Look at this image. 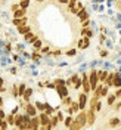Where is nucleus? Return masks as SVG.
<instances>
[{"mask_svg": "<svg viewBox=\"0 0 121 130\" xmlns=\"http://www.w3.org/2000/svg\"><path fill=\"white\" fill-rule=\"evenodd\" d=\"M81 87H83V92L84 93H90L92 89H90V83H89V73H81Z\"/></svg>", "mask_w": 121, "mask_h": 130, "instance_id": "nucleus-1", "label": "nucleus"}, {"mask_svg": "<svg viewBox=\"0 0 121 130\" xmlns=\"http://www.w3.org/2000/svg\"><path fill=\"white\" fill-rule=\"evenodd\" d=\"M89 83H90V89L93 92L96 89L97 83H99V80H97V70H90L89 71Z\"/></svg>", "mask_w": 121, "mask_h": 130, "instance_id": "nucleus-2", "label": "nucleus"}, {"mask_svg": "<svg viewBox=\"0 0 121 130\" xmlns=\"http://www.w3.org/2000/svg\"><path fill=\"white\" fill-rule=\"evenodd\" d=\"M86 114H87V126H93L95 121H96V111H95V108L89 106V109L86 111Z\"/></svg>", "mask_w": 121, "mask_h": 130, "instance_id": "nucleus-3", "label": "nucleus"}, {"mask_svg": "<svg viewBox=\"0 0 121 130\" xmlns=\"http://www.w3.org/2000/svg\"><path fill=\"white\" fill-rule=\"evenodd\" d=\"M24 112H25V114H28L30 117H36V115L39 114V111H37V108H36V105H34V104H31V102H27Z\"/></svg>", "mask_w": 121, "mask_h": 130, "instance_id": "nucleus-4", "label": "nucleus"}, {"mask_svg": "<svg viewBox=\"0 0 121 130\" xmlns=\"http://www.w3.org/2000/svg\"><path fill=\"white\" fill-rule=\"evenodd\" d=\"M77 102H78V106H80V111L81 109H86V106H87V93L81 92L80 95H78Z\"/></svg>", "mask_w": 121, "mask_h": 130, "instance_id": "nucleus-5", "label": "nucleus"}, {"mask_svg": "<svg viewBox=\"0 0 121 130\" xmlns=\"http://www.w3.org/2000/svg\"><path fill=\"white\" fill-rule=\"evenodd\" d=\"M71 81H73V87H74L75 90H78V89L81 87V75H80L78 73L71 75Z\"/></svg>", "mask_w": 121, "mask_h": 130, "instance_id": "nucleus-6", "label": "nucleus"}, {"mask_svg": "<svg viewBox=\"0 0 121 130\" xmlns=\"http://www.w3.org/2000/svg\"><path fill=\"white\" fill-rule=\"evenodd\" d=\"M39 117V121H40V126H47L50 123V115H47L46 112H39L37 114Z\"/></svg>", "mask_w": 121, "mask_h": 130, "instance_id": "nucleus-7", "label": "nucleus"}, {"mask_svg": "<svg viewBox=\"0 0 121 130\" xmlns=\"http://www.w3.org/2000/svg\"><path fill=\"white\" fill-rule=\"evenodd\" d=\"M90 47V39L89 37H81L77 41V49H87Z\"/></svg>", "mask_w": 121, "mask_h": 130, "instance_id": "nucleus-8", "label": "nucleus"}, {"mask_svg": "<svg viewBox=\"0 0 121 130\" xmlns=\"http://www.w3.org/2000/svg\"><path fill=\"white\" fill-rule=\"evenodd\" d=\"M39 39V36L36 34V32H32V31H30V32H27L24 36V40H25V43H28V44H32L34 41Z\"/></svg>", "mask_w": 121, "mask_h": 130, "instance_id": "nucleus-9", "label": "nucleus"}, {"mask_svg": "<svg viewBox=\"0 0 121 130\" xmlns=\"http://www.w3.org/2000/svg\"><path fill=\"white\" fill-rule=\"evenodd\" d=\"M40 129V121H39V117H31V121L28 124V130H39Z\"/></svg>", "mask_w": 121, "mask_h": 130, "instance_id": "nucleus-10", "label": "nucleus"}, {"mask_svg": "<svg viewBox=\"0 0 121 130\" xmlns=\"http://www.w3.org/2000/svg\"><path fill=\"white\" fill-rule=\"evenodd\" d=\"M16 31H18V34H19V36H25L27 32L32 31V27H31L30 24H25V25H21V27H18V28H16Z\"/></svg>", "mask_w": 121, "mask_h": 130, "instance_id": "nucleus-11", "label": "nucleus"}, {"mask_svg": "<svg viewBox=\"0 0 121 130\" xmlns=\"http://www.w3.org/2000/svg\"><path fill=\"white\" fill-rule=\"evenodd\" d=\"M55 90L58 92V95H59V98H61V99L70 95V92H68V87H66V86H56V87H55Z\"/></svg>", "mask_w": 121, "mask_h": 130, "instance_id": "nucleus-12", "label": "nucleus"}, {"mask_svg": "<svg viewBox=\"0 0 121 130\" xmlns=\"http://www.w3.org/2000/svg\"><path fill=\"white\" fill-rule=\"evenodd\" d=\"M12 24L18 28V27H21V25L28 24V18H27V16H24V18H12Z\"/></svg>", "mask_w": 121, "mask_h": 130, "instance_id": "nucleus-13", "label": "nucleus"}, {"mask_svg": "<svg viewBox=\"0 0 121 130\" xmlns=\"http://www.w3.org/2000/svg\"><path fill=\"white\" fill-rule=\"evenodd\" d=\"M77 18H78V21H86V19H90V15H89V12H87V9L84 8V9H81L80 12L77 13Z\"/></svg>", "mask_w": 121, "mask_h": 130, "instance_id": "nucleus-14", "label": "nucleus"}, {"mask_svg": "<svg viewBox=\"0 0 121 130\" xmlns=\"http://www.w3.org/2000/svg\"><path fill=\"white\" fill-rule=\"evenodd\" d=\"M32 93H34L32 87H27V89H25V92H24V95H22V101H24V102H30Z\"/></svg>", "mask_w": 121, "mask_h": 130, "instance_id": "nucleus-15", "label": "nucleus"}, {"mask_svg": "<svg viewBox=\"0 0 121 130\" xmlns=\"http://www.w3.org/2000/svg\"><path fill=\"white\" fill-rule=\"evenodd\" d=\"M112 86L115 87V89H120L121 87V74L120 73H115L114 80H112Z\"/></svg>", "mask_w": 121, "mask_h": 130, "instance_id": "nucleus-16", "label": "nucleus"}, {"mask_svg": "<svg viewBox=\"0 0 121 130\" xmlns=\"http://www.w3.org/2000/svg\"><path fill=\"white\" fill-rule=\"evenodd\" d=\"M24 16H27V10L25 9H16L15 12H12V18H24Z\"/></svg>", "mask_w": 121, "mask_h": 130, "instance_id": "nucleus-17", "label": "nucleus"}, {"mask_svg": "<svg viewBox=\"0 0 121 130\" xmlns=\"http://www.w3.org/2000/svg\"><path fill=\"white\" fill-rule=\"evenodd\" d=\"M81 36H83V37H89V39H92V37H93V28H92V27L81 28Z\"/></svg>", "mask_w": 121, "mask_h": 130, "instance_id": "nucleus-18", "label": "nucleus"}, {"mask_svg": "<svg viewBox=\"0 0 121 130\" xmlns=\"http://www.w3.org/2000/svg\"><path fill=\"white\" fill-rule=\"evenodd\" d=\"M106 75H108V71L106 70H97V80H99V83H103L106 78Z\"/></svg>", "mask_w": 121, "mask_h": 130, "instance_id": "nucleus-19", "label": "nucleus"}, {"mask_svg": "<svg viewBox=\"0 0 121 130\" xmlns=\"http://www.w3.org/2000/svg\"><path fill=\"white\" fill-rule=\"evenodd\" d=\"M70 109H71V115H74V114H77L78 111H80V106H78V102H77V101H73V102H71V105H70Z\"/></svg>", "mask_w": 121, "mask_h": 130, "instance_id": "nucleus-20", "label": "nucleus"}, {"mask_svg": "<svg viewBox=\"0 0 121 130\" xmlns=\"http://www.w3.org/2000/svg\"><path fill=\"white\" fill-rule=\"evenodd\" d=\"M34 105H36V108H37V111L39 112H44V109H46V102H40V101H36L34 102Z\"/></svg>", "mask_w": 121, "mask_h": 130, "instance_id": "nucleus-21", "label": "nucleus"}, {"mask_svg": "<svg viewBox=\"0 0 121 130\" xmlns=\"http://www.w3.org/2000/svg\"><path fill=\"white\" fill-rule=\"evenodd\" d=\"M31 59L34 61V62H40V59H43V55H41L40 52H37V50H32V53H31Z\"/></svg>", "mask_w": 121, "mask_h": 130, "instance_id": "nucleus-22", "label": "nucleus"}, {"mask_svg": "<svg viewBox=\"0 0 121 130\" xmlns=\"http://www.w3.org/2000/svg\"><path fill=\"white\" fill-rule=\"evenodd\" d=\"M5 120L8 121L9 127H10V126H15V114L8 112V114H6V118H5Z\"/></svg>", "mask_w": 121, "mask_h": 130, "instance_id": "nucleus-23", "label": "nucleus"}, {"mask_svg": "<svg viewBox=\"0 0 121 130\" xmlns=\"http://www.w3.org/2000/svg\"><path fill=\"white\" fill-rule=\"evenodd\" d=\"M114 75H115V73H108V75H106L105 81H103V84H106L108 87H111V86H112V80H114Z\"/></svg>", "mask_w": 121, "mask_h": 130, "instance_id": "nucleus-24", "label": "nucleus"}, {"mask_svg": "<svg viewBox=\"0 0 121 130\" xmlns=\"http://www.w3.org/2000/svg\"><path fill=\"white\" fill-rule=\"evenodd\" d=\"M41 47H43V40H41V39H37V40L32 43V50H37V52H39Z\"/></svg>", "mask_w": 121, "mask_h": 130, "instance_id": "nucleus-25", "label": "nucleus"}, {"mask_svg": "<svg viewBox=\"0 0 121 130\" xmlns=\"http://www.w3.org/2000/svg\"><path fill=\"white\" fill-rule=\"evenodd\" d=\"M25 89H27V84H25V83H19V84H18V98H22Z\"/></svg>", "mask_w": 121, "mask_h": 130, "instance_id": "nucleus-26", "label": "nucleus"}, {"mask_svg": "<svg viewBox=\"0 0 121 130\" xmlns=\"http://www.w3.org/2000/svg\"><path fill=\"white\" fill-rule=\"evenodd\" d=\"M68 129H70V130H81V129H83V126H81V124L77 121L75 118H74V121L71 123V126H70Z\"/></svg>", "mask_w": 121, "mask_h": 130, "instance_id": "nucleus-27", "label": "nucleus"}, {"mask_svg": "<svg viewBox=\"0 0 121 130\" xmlns=\"http://www.w3.org/2000/svg\"><path fill=\"white\" fill-rule=\"evenodd\" d=\"M53 129L55 127H58V124H59V120H58V117H56V114H53V115H50V123H49Z\"/></svg>", "mask_w": 121, "mask_h": 130, "instance_id": "nucleus-28", "label": "nucleus"}, {"mask_svg": "<svg viewBox=\"0 0 121 130\" xmlns=\"http://www.w3.org/2000/svg\"><path fill=\"white\" fill-rule=\"evenodd\" d=\"M10 61H12V59H10L9 56H6V55L0 56V65H2V67H6L8 64H10Z\"/></svg>", "mask_w": 121, "mask_h": 130, "instance_id": "nucleus-29", "label": "nucleus"}, {"mask_svg": "<svg viewBox=\"0 0 121 130\" xmlns=\"http://www.w3.org/2000/svg\"><path fill=\"white\" fill-rule=\"evenodd\" d=\"M115 101H117V96H115V95H109V93H108V96H106V104H108L109 106H112L114 104H115Z\"/></svg>", "mask_w": 121, "mask_h": 130, "instance_id": "nucleus-30", "label": "nucleus"}, {"mask_svg": "<svg viewBox=\"0 0 121 130\" xmlns=\"http://www.w3.org/2000/svg\"><path fill=\"white\" fill-rule=\"evenodd\" d=\"M71 102H73V98L70 96V95H68V96H65V98H62V106H64V108L70 106V105H71Z\"/></svg>", "mask_w": 121, "mask_h": 130, "instance_id": "nucleus-31", "label": "nucleus"}, {"mask_svg": "<svg viewBox=\"0 0 121 130\" xmlns=\"http://www.w3.org/2000/svg\"><path fill=\"white\" fill-rule=\"evenodd\" d=\"M120 124H121V120L118 117H112V118L109 120V126H111V127H117V126H120Z\"/></svg>", "mask_w": 121, "mask_h": 130, "instance_id": "nucleus-32", "label": "nucleus"}, {"mask_svg": "<svg viewBox=\"0 0 121 130\" xmlns=\"http://www.w3.org/2000/svg\"><path fill=\"white\" fill-rule=\"evenodd\" d=\"M73 121H74V117H73V115H66V117L64 118V121H62V123H64L65 127H70Z\"/></svg>", "mask_w": 121, "mask_h": 130, "instance_id": "nucleus-33", "label": "nucleus"}, {"mask_svg": "<svg viewBox=\"0 0 121 130\" xmlns=\"http://www.w3.org/2000/svg\"><path fill=\"white\" fill-rule=\"evenodd\" d=\"M18 3H19V8H21V9H25V10H27V9L31 6V0H25V2H18Z\"/></svg>", "mask_w": 121, "mask_h": 130, "instance_id": "nucleus-34", "label": "nucleus"}, {"mask_svg": "<svg viewBox=\"0 0 121 130\" xmlns=\"http://www.w3.org/2000/svg\"><path fill=\"white\" fill-rule=\"evenodd\" d=\"M108 93H109V87H108L106 84H103V86H102V89H100V98L108 96Z\"/></svg>", "mask_w": 121, "mask_h": 130, "instance_id": "nucleus-35", "label": "nucleus"}, {"mask_svg": "<svg viewBox=\"0 0 121 130\" xmlns=\"http://www.w3.org/2000/svg\"><path fill=\"white\" fill-rule=\"evenodd\" d=\"M44 112L47 114V115H53V114L56 112V109H55L53 106H50V105L47 104V105H46V109H44Z\"/></svg>", "mask_w": 121, "mask_h": 130, "instance_id": "nucleus-36", "label": "nucleus"}, {"mask_svg": "<svg viewBox=\"0 0 121 130\" xmlns=\"http://www.w3.org/2000/svg\"><path fill=\"white\" fill-rule=\"evenodd\" d=\"M77 2H78V0H70V2L66 3V9H68V10L71 12V10H73V9L75 8V5H77Z\"/></svg>", "mask_w": 121, "mask_h": 130, "instance_id": "nucleus-37", "label": "nucleus"}, {"mask_svg": "<svg viewBox=\"0 0 121 130\" xmlns=\"http://www.w3.org/2000/svg\"><path fill=\"white\" fill-rule=\"evenodd\" d=\"M10 93H12L10 96L13 98V99H18V84H13L12 86V92Z\"/></svg>", "mask_w": 121, "mask_h": 130, "instance_id": "nucleus-38", "label": "nucleus"}, {"mask_svg": "<svg viewBox=\"0 0 121 130\" xmlns=\"http://www.w3.org/2000/svg\"><path fill=\"white\" fill-rule=\"evenodd\" d=\"M0 130H9V124L6 120H2V123H0Z\"/></svg>", "mask_w": 121, "mask_h": 130, "instance_id": "nucleus-39", "label": "nucleus"}, {"mask_svg": "<svg viewBox=\"0 0 121 130\" xmlns=\"http://www.w3.org/2000/svg\"><path fill=\"white\" fill-rule=\"evenodd\" d=\"M39 52H40L41 55H47L49 52H50V47H49V46H43V47L39 50Z\"/></svg>", "mask_w": 121, "mask_h": 130, "instance_id": "nucleus-40", "label": "nucleus"}, {"mask_svg": "<svg viewBox=\"0 0 121 130\" xmlns=\"http://www.w3.org/2000/svg\"><path fill=\"white\" fill-rule=\"evenodd\" d=\"M102 102H100V101H97L96 102V105H95V111H96V112H100V111H102Z\"/></svg>", "mask_w": 121, "mask_h": 130, "instance_id": "nucleus-41", "label": "nucleus"}, {"mask_svg": "<svg viewBox=\"0 0 121 130\" xmlns=\"http://www.w3.org/2000/svg\"><path fill=\"white\" fill-rule=\"evenodd\" d=\"M15 47H16V52H18V53H21V52H24L25 46L22 44V43H18V44H16Z\"/></svg>", "mask_w": 121, "mask_h": 130, "instance_id": "nucleus-42", "label": "nucleus"}, {"mask_svg": "<svg viewBox=\"0 0 121 130\" xmlns=\"http://www.w3.org/2000/svg\"><path fill=\"white\" fill-rule=\"evenodd\" d=\"M53 83H55V86H65V80L64 78H56Z\"/></svg>", "mask_w": 121, "mask_h": 130, "instance_id": "nucleus-43", "label": "nucleus"}, {"mask_svg": "<svg viewBox=\"0 0 121 130\" xmlns=\"http://www.w3.org/2000/svg\"><path fill=\"white\" fill-rule=\"evenodd\" d=\"M90 24H92V21H90V19L81 21V28H87V27H90Z\"/></svg>", "mask_w": 121, "mask_h": 130, "instance_id": "nucleus-44", "label": "nucleus"}, {"mask_svg": "<svg viewBox=\"0 0 121 130\" xmlns=\"http://www.w3.org/2000/svg\"><path fill=\"white\" fill-rule=\"evenodd\" d=\"M75 53H77V49H75V47L70 49V50H66V55H68V56H74Z\"/></svg>", "mask_w": 121, "mask_h": 130, "instance_id": "nucleus-45", "label": "nucleus"}, {"mask_svg": "<svg viewBox=\"0 0 121 130\" xmlns=\"http://www.w3.org/2000/svg\"><path fill=\"white\" fill-rule=\"evenodd\" d=\"M114 109H115V111H118V109H121V101H118V102H117V101H115V104H114Z\"/></svg>", "mask_w": 121, "mask_h": 130, "instance_id": "nucleus-46", "label": "nucleus"}, {"mask_svg": "<svg viewBox=\"0 0 121 130\" xmlns=\"http://www.w3.org/2000/svg\"><path fill=\"white\" fill-rule=\"evenodd\" d=\"M16 9H19V3H13V5L10 6V10H12V12H15Z\"/></svg>", "mask_w": 121, "mask_h": 130, "instance_id": "nucleus-47", "label": "nucleus"}, {"mask_svg": "<svg viewBox=\"0 0 121 130\" xmlns=\"http://www.w3.org/2000/svg\"><path fill=\"white\" fill-rule=\"evenodd\" d=\"M6 90H8L6 84H2V86H0V95H2V93H6Z\"/></svg>", "mask_w": 121, "mask_h": 130, "instance_id": "nucleus-48", "label": "nucleus"}, {"mask_svg": "<svg viewBox=\"0 0 121 130\" xmlns=\"http://www.w3.org/2000/svg\"><path fill=\"white\" fill-rule=\"evenodd\" d=\"M114 95L117 96V99H121V87H120V89L115 90V93H114Z\"/></svg>", "mask_w": 121, "mask_h": 130, "instance_id": "nucleus-49", "label": "nucleus"}, {"mask_svg": "<svg viewBox=\"0 0 121 130\" xmlns=\"http://www.w3.org/2000/svg\"><path fill=\"white\" fill-rule=\"evenodd\" d=\"M0 118H2V120H5V118H6V112H5V109H3V108L0 109Z\"/></svg>", "mask_w": 121, "mask_h": 130, "instance_id": "nucleus-50", "label": "nucleus"}, {"mask_svg": "<svg viewBox=\"0 0 121 130\" xmlns=\"http://www.w3.org/2000/svg\"><path fill=\"white\" fill-rule=\"evenodd\" d=\"M9 71H10V74H13V75H16V74H18V68H16V67H12V68H10Z\"/></svg>", "mask_w": 121, "mask_h": 130, "instance_id": "nucleus-51", "label": "nucleus"}, {"mask_svg": "<svg viewBox=\"0 0 121 130\" xmlns=\"http://www.w3.org/2000/svg\"><path fill=\"white\" fill-rule=\"evenodd\" d=\"M100 56L106 58V56H108V50H100Z\"/></svg>", "mask_w": 121, "mask_h": 130, "instance_id": "nucleus-52", "label": "nucleus"}, {"mask_svg": "<svg viewBox=\"0 0 121 130\" xmlns=\"http://www.w3.org/2000/svg\"><path fill=\"white\" fill-rule=\"evenodd\" d=\"M68 2H70V0H58V3H59V5H66Z\"/></svg>", "mask_w": 121, "mask_h": 130, "instance_id": "nucleus-53", "label": "nucleus"}, {"mask_svg": "<svg viewBox=\"0 0 121 130\" xmlns=\"http://www.w3.org/2000/svg\"><path fill=\"white\" fill-rule=\"evenodd\" d=\"M3 105H5V99H3V96H2V95H0V106L3 108Z\"/></svg>", "mask_w": 121, "mask_h": 130, "instance_id": "nucleus-54", "label": "nucleus"}, {"mask_svg": "<svg viewBox=\"0 0 121 130\" xmlns=\"http://www.w3.org/2000/svg\"><path fill=\"white\" fill-rule=\"evenodd\" d=\"M99 41H100V43H103V41H105V36H103V34H100V37H99Z\"/></svg>", "mask_w": 121, "mask_h": 130, "instance_id": "nucleus-55", "label": "nucleus"}, {"mask_svg": "<svg viewBox=\"0 0 121 130\" xmlns=\"http://www.w3.org/2000/svg\"><path fill=\"white\" fill-rule=\"evenodd\" d=\"M2 84H6V81H5L3 77H0V86H2Z\"/></svg>", "mask_w": 121, "mask_h": 130, "instance_id": "nucleus-56", "label": "nucleus"}, {"mask_svg": "<svg viewBox=\"0 0 121 130\" xmlns=\"http://www.w3.org/2000/svg\"><path fill=\"white\" fill-rule=\"evenodd\" d=\"M36 2H37V3H43V2H44V0H36Z\"/></svg>", "mask_w": 121, "mask_h": 130, "instance_id": "nucleus-57", "label": "nucleus"}, {"mask_svg": "<svg viewBox=\"0 0 121 130\" xmlns=\"http://www.w3.org/2000/svg\"><path fill=\"white\" fill-rule=\"evenodd\" d=\"M19 2H25V0H19Z\"/></svg>", "mask_w": 121, "mask_h": 130, "instance_id": "nucleus-58", "label": "nucleus"}, {"mask_svg": "<svg viewBox=\"0 0 121 130\" xmlns=\"http://www.w3.org/2000/svg\"><path fill=\"white\" fill-rule=\"evenodd\" d=\"M0 123H2V118H0Z\"/></svg>", "mask_w": 121, "mask_h": 130, "instance_id": "nucleus-59", "label": "nucleus"}, {"mask_svg": "<svg viewBox=\"0 0 121 130\" xmlns=\"http://www.w3.org/2000/svg\"><path fill=\"white\" fill-rule=\"evenodd\" d=\"M0 109H2V106H0Z\"/></svg>", "mask_w": 121, "mask_h": 130, "instance_id": "nucleus-60", "label": "nucleus"}, {"mask_svg": "<svg viewBox=\"0 0 121 130\" xmlns=\"http://www.w3.org/2000/svg\"><path fill=\"white\" fill-rule=\"evenodd\" d=\"M52 2H55V0H52Z\"/></svg>", "mask_w": 121, "mask_h": 130, "instance_id": "nucleus-61", "label": "nucleus"}]
</instances>
